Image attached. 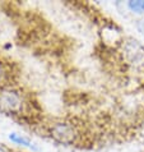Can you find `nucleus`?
<instances>
[{"label": "nucleus", "instance_id": "obj_1", "mask_svg": "<svg viewBox=\"0 0 144 152\" xmlns=\"http://www.w3.org/2000/svg\"><path fill=\"white\" fill-rule=\"evenodd\" d=\"M27 109V94L14 84L0 87V111L17 120Z\"/></svg>", "mask_w": 144, "mask_h": 152}, {"label": "nucleus", "instance_id": "obj_2", "mask_svg": "<svg viewBox=\"0 0 144 152\" xmlns=\"http://www.w3.org/2000/svg\"><path fill=\"white\" fill-rule=\"evenodd\" d=\"M119 53L129 69L144 72V46L133 37H126L120 41Z\"/></svg>", "mask_w": 144, "mask_h": 152}, {"label": "nucleus", "instance_id": "obj_3", "mask_svg": "<svg viewBox=\"0 0 144 152\" xmlns=\"http://www.w3.org/2000/svg\"><path fill=\"white\" fill-rule=\"evenodd\" d=\"M64 101L66 105H71V106H79V105H87L91 101V96L87 92H80L69 90L65 91L64 94Z\"/></svg>", "mask_w": 144, "mask_h": 152}, {"label": "nucleus", "instance_id": "obj_4", "mask_svg": "<svg viewBox=\"0 0 144 152\" xmlns=\"http://www.w3.org/2000/svg\"><path fill=\"white\" fill-rule=\"evenodd\" d=\"M14 70L12 69L10 64H5L0 60V87L12 86L14 84Z\"/></svg>", "mask_w": 144, "mask_h": 152}, {"label": "nucleus", "instance_id": "obj_5", "mask_svg": "<svg viewBox=\"0 0 144 152\" xmlns=\"http://www.w3.org/2000/svg\"><path fill=\"white\" fill-rule=\"evenodd\" d=\"M9 141L15 143V145H20V146H23V147H27V148L32 150V151H39V147H37L29 138L22 136V134L10 133L9 134Z\"/></svg>", "mask_w": 144, "mask_h": 152}, {"label": "nucleus", "instance_id": "obj_6", "mask_svg": "<svg viewBox=\"0 0 144 152\" xmlns=\"http://www.w3.org/2000/svg\"><path fill=\"white\" fill-rule=\"evenodd\" d=\"M128 8L135 13H143L144 12V1H129Z\"/></svg>", "mask_w": 144, "mask_h": 152}, {"label": "nucleus", "instance_id": "obj_7", "mask_svg": "<svg viewBox=\"0 0 144 152\" xmlns=\"http://www.w3.org/2000/svg\"><path fill=\"white\" fill-rule=\"evenodd\" d=\"M0 152H10V151L8 150L7 147H4V146H0Z\"/></svg>", "mask_w": 144, "mask_h": 152}]
</instances>
